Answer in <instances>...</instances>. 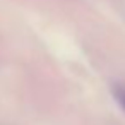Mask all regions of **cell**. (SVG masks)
<instances>
[{
    "mask_svg": "<svg viewBox=\"0 0 125 125\" xmlns=\"http://www.w3.org/2000/svg\"><path fill=\"white\" fill-rule=\"evenodd\" d=\"M115 96H116L118 103L125 108V89H115Z\"/></svg>",
    "mask_w": 125,
    "mask_h": 125,
    "instance_id": "cell-1",
    "label": "cell"
}]
</instances>
